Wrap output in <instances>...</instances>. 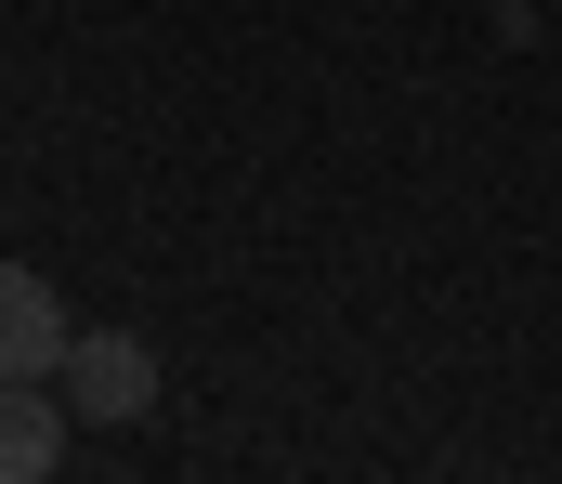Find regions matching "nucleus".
<instances>
[{"label":"nucleus","mask_w":562,"mask_h":484,"mask_svg":"<svg viewBox=\"0 0 562 484\" xmlns=\"http://www.w3.org/2000/svg\"><path fill=\"white\" fill-rule=\"evenodd\" d=\"M53 393H66L92 432H132L144 406H157V353H144V327H79L66 367H53Z\"/></svg>","instance_id":"1"},{"label":"nucleus","mask_w":562,"mask_h":484,"mask_svg":"<svg viewBox=\"0 0 562 484\" xmlns=\"http://www.w3.org/2000/svg\"><path fill=\"white\" fill-rule=\"evenodd\" d=\"M66 340H79L66 289H53L40 262H0V380H53V367H66Z\"/></svg>","instance_id":"2"},{"label":"nucleus","mask_w":562,"mask_h":484,"mask_svg":"<svg viewBox=\"0 0 562 484\" xmlns=\"http://www.w3.org/2000/svg\"><path fill=\"white\" fill-rule=\"evenodd\" d=\"M79 446V406L53 380H0V484H53Z\"/></svg>","instance_id":"3"}]
</instances>
